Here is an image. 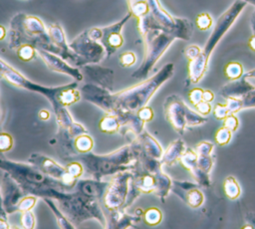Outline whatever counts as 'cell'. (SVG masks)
<instances>
[{"instance_id":"cell-1","label":"cell","mask_w":255,"mask_h":229,"mask_svg":"<svg viewBox=\"0 0 255 229\" xmlns=\"http://www.w3.org/2000/svg\"><path fill=\"white\" fill-rule=\"evenodd\" d=\"M174 73L173 63L165 64L157 73L142 82L112 94L110 91L93 83H87L80 89L82 97L105 111L117 114L123 125H128L137 136L144 128V121L136 112L145 107L154 93L169 80Z\"/></svg>"},{"instance_id":"cell-2","label":"cell","mask_w":255,"mask_h":229,"mask_svg":"<svg viewBox=\"0 0 255 229\" xmlns=\"http://www.w3.org/2000/svg\"><path fill=\"white\" fill-rule=\"evenodd\" d=\"M141 154V147L135 138L128 144L107 153L95 154L93 152L77 153L71 155V160L80 161L87 172L92 178L102 179L108 175H115L121 171L132 170L134 162Z\"/></svg>"},{"instance_id":"cell-3","label":"cell","mask_w":255,"mask_h":229,"mask_svg":"<svg viewBox=\"0 0 255 229\" xmlns=\"http://www.w3.org/2000/svg\"><path fill=\"white\" fill-rule=\"evenodd\" d=\"M33 195L56 200L59 208L76 227L89 219H95L102 226H107V217L100 205L101 201L96 198L86 196L76 190L66 191L55 187L37 189Z\"/></svg>"},{"instance_id":"cell-4","label":"cell","mask_w":255,"mask_h":229,"mask_svg":"<svg viewBox=\"0 0 255 229\" xmlns=\"http://www.w3.org/2000/svg\"><path fill=\"white\" fill-rule=\"evenodd\" d=\"M10 49L16 50L23 44H30L37 50L43 49L60 56V50L53 44L48 28L37 16L25 13H17L10 21L9 26Z\"/></svg>"},{"instance_id":"cell-5","label":"cell","mask_w":255,"mask_h":229,"mask_svg":"<svg viewBox=\"0 0 255 229\" xmlns=\"http://www.w3.org/2000/svg\"><path fill=\"white\" fill-rule=\"evenodd\" d=\"M247 4L248 3L243 0H235L231 6L217 19L209 38L207 39L204 47L201 49L200 54L197 56V58L188 62L187 78L190 84H197L203 78L207 71L209 58L214 48L231 28Z\"/></svg>"},{"instance_id":"cell-6","label":"cell","mask_w":255,"mask_h":229,"mask_svg":"<svg viewBox=\"0 0 255 229\" xmlns=\"http://www.w3.org/2000/svg\"><path fill=\"white\" fill-rule=\"evenodd\" d=\"M149 12L147 15L137 20V29L140 35L148 30L159 29L174 32L179 35L181 40H190L193 33V24L186 18L171 16L161 6L159 0H147Z\"/></svg>"},{"instance_id":"cell-7","label":"cell","mask_w":255,"mask_h":229,"mask_svg":"<svg viewBox=\"0 0 255 229\" xmlns=\"http://www.w3.org/2000/svg\"><path fill=\"white\" fill-rule=\"evenodd\" d=\"M1 169L9 173L22 187L26 194H32L34 190L43 187H55L61 190L70 191L67 186L60 180L47 175L33 164L13 161L1 158Z\"/></svg>"},{"instance_id":"cell-8","label":"cell","mask_w":255,"mask_h":229,"mask_svg":"<svg viewBox=\"0 0 255 229\" xmlns=\"http://www.w3.org/2000/svg\"><path fill=\"white\" fill-rule=\"evenodd\" d=\"M145 44V55L140 66L131 74L136 80L147 79L150 71L176 39H180L179 35L174 32L152 29L141 35Z\"/></svg>"},{"instance_id":"cell-9","label":"cell","mask_w":255,"mask_h":229,"mask_svg":"<svg viewBox=\"0 0 255 229\" xmlns=\"http://www.w3.org/2000/svg\"><path fill=\"white\" fill-rule=\"evenodd\" d=\"M163 112L165 119L179 134L189 126L201 125L207 121V117L189 109L177 95H171L165 99Z\"/></svg>"},{"instance_id":"cell-10","label":"cell","mask_w":255,"mask_h":229,"mask_svg":"<svg viewBox=\"0 0 255 229\" xmlns=\"http://www.w3.org/2000/svg\"><path fill=\"white\" fill-rule=\"evenodd\" d=\"M0 74H1V77L7 83L11 84L14 87L22 88L34 93H39L42 96H44L46 99L49 100L53 108L54 114L64 107L60 104V96L65 90L66 85L51 88V87H45L37 83H34L29 79H27L25 76H23L20 72L15 70L12 66L7 64L3 59L0 60Z\"/></svg>"},{"instance_id":"cell-11","label":"cell","mask_w":255,"mask_h":229,"mask_svg":"<svg viewBox=\"0 0 255 229\" xmlns=\"http://www.w3.org/2000/svg\"><path fill=\"white\" fill-rule=\"evenodd\" d=\"M132 176L131 170L121 171L113 177L101 200L108 212L124 210L129 189V180Z\"/></svg>"},{"instance_id":"cell-12","label":"cell","mask_w":255,"mask_h":229,"mask_svg":"<svg viewBox=\"0 0 255 229\" xmlns=\"http://www.w3.org/2000/svg\"><path fill=\"white\" fill-rule=\"evenodd\" d=\"M69 44L73 51L83 58L87 64H98L104 59L105 55H107L103 44L93 40L89 36L88 30L82 32Z\"/></svg>"},{"instance_id":"cell-13","label":"cell","mask_w":255,"mask_h":229,"mask_svg":"<svg viewBox=\"0 0 255 229\" xmlns=\"http://www.w3.org/2000/svg\"><path fill=\"white\" fill-rule=\"evenodd\" d=\"M29 163L35 165L41 171L62 181L70 191H73L78 179L73 178L67 171L65 166L60 165L54 159L41 153H32L28 157Z\"/></svg>"},{"instance_id":"cell-14","label":"cell","mask_w":255,"mask_h":229,"mask_svg":"<svg viewBox=\"0 0 255 229\" xmlns=\"http://www.w3.org/2000/svg\"><path fill=\"white\" fill-rule=\"evenodd\" d=\"M48 32L53 44L60 50V57L75 67H82L87 63L77 55L66 40L65 32L59 23H52L48 26Z\"/></svg>"},{"instance_id":"cell-15","label":"cell","mask_w":255,"mask_h":229,"mask_svg":"<svg viewBox=\"0 0 255 229\" xmlns=\"http://www.w3.org/2000/svg\"><path fill=\"white\" fill-rule=\"evenodd\" d=\"M130 17H132V15L128 12V14L119 22H116L106 27H102L103 36L101 39V43L106 49L107 58H110L118 49H120L124 45L122 29Z\"/></svg>"},{"instance_id":"cell-16","label":"cell","mask_w":255,"mask_h":229,"mask_svg":"<svg viewBox=\"0 0 255 229\" xmlns=\"http://www.w3.org/2000/svg\"><path fill=\"white\" fill-rule=\"evenodd\" d=\"M38 55L43 60L45 65L53 72L61 73L68 75L75 79L77 82H82L84 80V75L80 68L73 67L70 63H68L66 60H64L62 57H60L57 54H54L52 52L38 49L37 50Z\"/></svg>"},{"instance_id":"cell-17","label":"cell","mask_w":255,"mask_h":229,"mask_svg":"<svg viewBox=\"0 0 255 229\" xmlns=\"http://www.w3.org/2000/svg\"><path fill=\"white\" fill-rule=\"evenodd\" d=\"M26 193L22 187L12 178L9 173L3 170L1 177V196H2V206L7 214L10 210L20 201V199L25 196Z\"/></svg>"},{"instance_id":"cell-18","label":"cell","mask_w":255,"mask_h":229,"mask_svg":"<svg viewBox=\"0 0 255 229\" xmlns=\"http://www.w3.org/2000/svg\"><path fill=\"white\" fill-rule=\"evenodd\" d=\"M84 78L87 77L90 83L96 84L108 91H113L114 71L97 64H86L80 67Z\"/></svg>"},{"instance_id":"cell-19","label":"cell","mask_w":255,"mask_h":229,"mask_svg":"<svg viewBox=\"0 0 255 229\" xmlns=\"http://www.w3.org/2000/svg\"><path fill=\"white\" fill-rule=\"evenodd\" d=\"M178 162L180 165L190 172L196 183L201 187H209L211 184V180L209 177V173L201 170L197 165V153L194 148H186L184 153L179 158Z\"/></svg>"},{"instance_id":"cell-20","label":"cell","mask_w":255,"mask_h":229,"mask_svg":"<svg viewBox=\"0 0 255 229\" xmlns=\"http://www.w3.org/2000/svg\"><path fill=\"white\" fill-rule=\"evenodd\" d=\"M110 184V181H103L102 179H81L79 178L74 190L79 191L80 193L96 198L98 200H102L108 186Z\"/></svg>"},{"instance_id":"cell-21","label":"cell","mask_w":255,"mask_h":229,"mask_svg":"<svg viewBox=\"0 0 255 229\" xmlns=\"http://www.w3.org/2000/svg\"><path fill=\"white\" fill-rule=\"evenodd\" d=\"M142 220V217L137 215L128 214L126 210H118L109 212L107 216V226L106 228L112 229H125L128 227H133L135 223Z\"/></svg>"},{"instance_id":"cell-22","label":"cell","mask_w":255,"mask_h":229,"mask_svg":"<svg viewBox=\"0 0 255 229\" xmlns=\"http://www.w3.org/2000/svg\"><path fill=\"white\" fill-rule=\"evenodd\" d=\"M254 89H255V86L251 84L249 82V79L243 75L241 78L237 80H233L230 83L223 86L219 94L225 99L229 97L241 98Z\"/></svg>"},{"instance_id":"cell-23","label":"cell","mask_w":255,"mask_h":229,"mask_svg":"<svg viewBox=\"0 0 255 229\" xmlns=\"http://www.w3.org/2000/svg\"><path fill=\"white\" fill-rule=\"evenodd\" d=\"M135 138L139 142L141 151L144 154L157 159L161 158L164 150L162 149L158 141L153 136H151L145 129H143Z\"/></svg>"},{"instance_id":"cell-24","label":"cell","mask_w":255,"mask_h":229,"mask_svg":"<svg viewBox=\"0 0 255 229\" xmlns=\"http://www.w3.org/2000/svg\"><path fill=\"white\" fill-rule=\"evenodd\" d=\"M186 148L187 147L185 146L184 141L180 138L171 141L168 144L167 148L163 151V154L160 158L162 164L167 166H172L175 162L179 160V158L184 153Z\"/></svg>"},{"instance_id":"cell-25","label":"cell","mask_w":255,"mask_h":229,"mask_svg":"<svg viewBox=\"0 0 255 229\" xmlns=\"http://www.w3.org/2000/svg\"><path fill=\"white\" fill-rule=\"evenodd\" d=\"M122 125H123L122 121L117 114L107 113L106 115H104L100 119L98 126L102 132L108 133V134H113V133L119 132Z\"/></svg>"},{"instance_id":"cell-26","label":"cell","mask_w":255,"mask_h":229,"mask_svg":"<svg viewBox=\"0 0 255 229\" xmlns=\"http://www.w3.org/2000/svg\"><path fill=\"white\" fill-rule=\"evenodd\" d=\"M44 200V202L49 206V208L52 210V212L54 213L55 217H56V221L57 224L60 228L62 229H74L76 226L68 219V217L62 212V210L59 208L58 205H56V203L54 202V199L52 198H48V197H44L42 198Z\"/></svg>"},{"instance_id":"cell-27","label":"cell","mask_w":255,"mask_h":229,"mask_svg":"<svg viewBox=\"0 0 255 229\" xmlns=\"http://www.w3.org/2000/svg\"><path fill=\"white\" fill-rule=\"evenodd\" d=\"M199 187L200 186L191 188L179 195V197L191 208L200 207L204 201V195L202 191L199 189Z\"/></svg>"},{"instance_id":"cell-28","label":"cell","mask_w":255,"mask_h":229,"mask_svg":"<svg viewBox=\"0 0 255 229\" xmlns=\"http://www.w3.org/2000/svg\"><path fill=\"white\" fill-rule=\"evenodd\" d=\"M73 146L75 149L76 154L77 153H87L90 152L94 147V139L93 137L88 133H83L77 136L74 139Z\"/></svg>"},{"instance_id":"cell-29","label":"cell","mask_w":255,"mask_h":229,"mask_svg":"<svg viewBox=\"0 0 255 229\" xmlns=\"http://www.w3.org/2000/svg\"><path fill=\"white\" fill-rule=\"evenodd\" d=\"M128 12L135 17L136 20L147 15L149 12V5L147 0H128Z\"/></svg>"},{"instance_id":"cell-30","label":"cell","mask_w":255,"mask_h":229,"mask_svg":"<svg viewBox=\"0 0 255 229\" xmlns=\"http://www.w3.org/2000/svg\"><path fill=\"white\" fill-rule=\"evenodd\" d=\"M224 194L231 200L237 199L241 194V188L235 177L227 176L223 182Z\"/></svg>"},{"instance_id":"cell-31","label":"cell","mask_w":255,"mask_h":229,"mask_svg":"<svg viewBox=\"0 0 255 229\" xmlns=\"http://www.w3.org/2000/svg\"><path fill=\"white\" fill-rule=\"evenodd\" d=\"M141 217L144 224L152 227L158 225L162 221V212L157 207L152 206L143 210Z\"/></svg>"},{"instance_id":"cell-32","label":"cell","mask_w":255,"mask_h":229,"mask_svg":"<svg viewBox=\"0 0 255 229\" xmlns=\"http://www.w3.org/2000/svg\"><path fill=\"white\" fill-rule=\"evenodd\" d=\"M37 197L36 195L33 194H26L23 196L20 201L10 210L9 214L15 213V212H24V211H29L34 208V206L37 203Z\"/></svg>"},{"instance_id":"cell-33","label":"cell","mask_w":255,"mask_h":229,"mask_svg":"<svg viewBox=\"0 0 255 229\" xmlns=\"http://www.w3.org/2000/svg\"><path fill=\"white\" fill-rule=\"evenodd\" d=\"M15 51L17 57L23 62H30L34 60L38 54L37 49L30 44H23L19 46Z\"/></svg>"},{"instance_id":"cell-34","label":"cell","mask_w":255,"mask_h":229,"mask_svg":"<svg viewBox=\"0 0 255 229\" xmlns=\"http://www.w3.org/2000/svg\"><path fill=\"white\" fill-rule=\"evenodd\" d=\"M224 75L230 81L237 80L243 76V67L238 62H229L224 67Z\"/></svg>"},{"instance_id":"cell-35","label":"cell","mask_w":255,"mask_h":229,"mask_svg":"<svg viewBox=\"0 0 255 229\" xmlns=\"http://www.w3.org/2000/svg\"><path fill=\"white\" fill-rule=\"evenodd\" d=\"M231 137H232V131L227 127H225L224 125L219 127L214 134V140L220 146H224L228 144L229 141L231 140Z\"/></svg>"},{"instance_id":"cell-36","label":"cell","mask_w":255,"mask_h":229,"mask_svg":"<svg viewBox=\"0 0 255 229\" xmlns=\"http://www.w3.org/2000/svg\"><path fill=\"white\" fill-rule=\"evenodd\" d=\"M212 24H213L212 17L207 12H202L198 14L195 18V25L201 31H206L210 29Z\"/></svg>"},{"instance_id":"cell-37","label":"cell","mask_w":255,"mask_h":229,"mask_svg":"<svg viewBox=\"0 0 255 229\" xmlns=\"http://www.w3.org/2000/svg\"><path fill=\"white\" fill-rule=\"evenodd\" d=\"M68 173L75 179H79L81 178V176L83 175V173L85 172V169H84V166L83 164L78 161V160H72L70 161L69 163H67L65 165Z\"/></svg>"},{"instance_id":"cell-38","label":"cell","mask_w":255,"mask_h":229,"mask_svg":"<svg viewBox=\"0 0 255 229\" xmlns=\"http://www.w3.org/2000/svg\"><path fill=\"white\" fill-rule=\"evenodd\" d=\"M20 221H21V226L25 229H34L36 226V218L34 213L31 210L21 212Z\"/></svg>"},{"instance_id":"cell-39","label":"cell","mask_w":255,"mask_h":229,"mask_svg":"<svg viewBox=\"0 0 255 229\" xmlns=\"http://www.w3.org/2000/svg\"><path fill=\"white\" fill-rule=\"evenodd\" d=\"M226 107L228 109L229 114H236L239 111L243 110V103L241 98L236 97H229L226 99Z\"/></svg>"},{"instance_id":"cell-40","label":"cell","mask_w":255,"mask_h":229,"mask_svg":"<svg viewBox=\"0 0 255 229\" xmlns=\"http://www.w3.org/2000/svg\"><path fill=\"white\" fill-rule=\"evenodd\" d=\"M197 165L201 170H203L206 173H209L213 165V159L211 157V154H197Z\"/></svg>"},{"instance_id":"cell-41","label":"cell","mask_w":255,"mask_h":229,"mask_svg":"<svg viewBox=\"0 0 255 229\" xmlns=\"http://www.w3.org/2000/svg\"><path fill=\"white\" fill-rule=\"evenodd\" d=\"M119 61H120V65L122 67H124V68L131 67L136 62V56H135V54L133 52L127 51V52H124V53H122L120 55Z\"/></svg>"},{"instance_id":"cell-42","label":"cell","mask_w":255,"mask_h":229,"mask_svg":"<svg viewBox=\"0 0 255 229\" xmlns=\"http://www.w3.org/2000/svg\"><path fill=\"white\" fill-rule=\"evenodd\" d=\"M13 144H14V140L10 133L8 132L0 133V151L2 153L11 150V148L13 147Z\"/></svg>"},{"instance_id":"cell-43","label":"cell","mask_w":255,"mask_h":229,"mask_svg":"<svg viewBox=\"0 0 255 229\" xmlns=\"http://www.w3.org/2000/svg\"><path fill=\"white\" fill-rule=\"evenodd\" d=\"M213 147H214V144L209 141H200L197 144H195L194 150L196 151L197 154L209 155V154H211Z\"/></svg>"},{"instance_id":"cell-44","label":"cell","mask_w":255,"mask_h":229,"mask_svg":"<svg viewBox=\"0 0 255 229\" xmlns=\"http://www.w3.org/2000/svg\"><path fill=\"white\" fill-rule=\"evenodd\" d=\"M203 92L204 90H202L201 88H193L189 93H188V100L190 102V104L194 107L196 104H198L199 102L203 101Z\"/></svg>"},{"instance_id":"cell-45","label":"cell","mask_w":255,"mask_h":229,"mask_svg":"<svg viewBox=\"0 0 255 229\" xmlns=\"http://www.w3.org/2000/svg\"><path fill=\"white\" fill-rule=\"evenodd\" d=\"M229 114L226 104H216L213 108V115L218 120H223Z\"/></svg>"},{"instance_id":"cell-46","label":"cell","mask_w":255,"mask_h":229,"mask_svg":"<svg viewBox=\"0 0 255 229\" xmlns=\"http://www.w3.org/2000/svg\"><path fill=\"white\" fill-rule=\"evenodd\" d=\"M136 115L144 122H149L153 119V111L150 107H143L141 109H139L137 112H136Z\"/></svg>"},{"instance_id":"cell-47","label":"cell","mask_w":255,"mask_h":229,"mask_svg":"<svg viewBox=\"0 0 255 229\" xmlns=\"http://www.w3.org/2000/svg\"><path fill=\"white\" fill-rule=\"evenodd\" d=\"M223 125L230 129L232 132L236 131L238 126H239V120L235 114H228L224 119H223Z\"/></svg>"},{"instance_id":"cell-48","label":"cell","mask_w":255,"mask_h":229,"mask_svg":"<svg viewBox=\"0 0 255 229\" xmlns=\"http://www.w3.org/2000/svg\"><path fill=\"white\" fill-rule=\"evenodd\" d=\"M200 52H201V49L197 45H189L183 50V54L186 57V59L188 60V62L197 58V56L200 54Z\"/></svg>"},{"instance_id":"cell-49","label":"cell","mask_w":255,"mask_h":229,"mask_svg":"<svg viewBox=\"0 0 255 229\" xmlns=\"http://www.w3.org/2000/svg\"><path fill=\"white\" fill-rule=\"evenodd\" d=\"M194 109L196 110L197 113H199L201 115H204V116L208 115L211 113V111H212L210 103L205 102V101H201L198 104H196L194 106Z\"/></svg>"},{"instance_id":"cell-50","label":"cell","mask_w":255,"mask_h":229,"mask_svg":"<svg viewBox=\"0 0 255 229\" xmlns=\"http://www.w3.org/2000/svg\"><path fill=\"white\" fill-rule=\"evenodd\" d=\"M246 222H249L248 225H244L243 228H255V213L254 212H249L246 217Z\"/></svg>"},{"instance_id":"cell-51","label":"cell","mask_w":255,"mask_h":229,"mask_svg":"<svg viewBox=\"0 0 255 229\" xmlns=\"http://www.w3.org/2000/svg\"><path fill=\"white\" fill-rule=\"evenodd\" d=\"M214 100V94L210 90H204L203 92V101L205 102H212Z\"/></svg>"},{"instance_id":"cell-52","label":"cell","mask_w":255,"mask_h":229,"mask_svg":"<svg viewBox=\"0 0 255 229\" xmlns=\"http://www.w3.org/2000/svg\"><path fill=\"white\" fill-rule=\"evenodd\" d=\"M38 116L41 120H48L50 118V112L47 110H41L38 113Z\"/></svg>"},{"instance_id":"cell-53","label":"cell","mask_w":255,"mask_h":229,"mask_svg":"<svg viewBox=\"0 0 255 229\" xmlns=\"http://www.w3.org/2000/svg\"><path fill=\"white\" fill-rule=\"evenodd\" d=\"M248 46H249V48H250L253 52H255V34H253V35L251 36V38L249 39Z\"/></svg>"},{"instance_id":"cell-54","label":"cell","mask_w":255,"mask_h":229,"mask_svg":"<svg viewBox=\"0 0 255 229\" xmlns=\"http://www.w3.org/2000/svg\"><path fill=\"white\" fill-rule=\"evenodd\" d=\"M10 226L7 222V218H1L0 217V228L2 229H8Z\"/></svg>"},{"instance_id":"cell-55","label":"cell","mask_w":255,"mask_h":229,"mask_svg":"<svg viewBox=\"0 0 255 229\" xmlns=\"http://www.w3.org/2000/svg\"><path fill=\"white\" fill-rule=\"evenodd\" d=\"M0 31H1L0 40H1V41H3V40L5 39V37H6V35H7L8 33H7V31H6V28H5L3 25H1V26H0Z\"/></svg>"},{"instance_id":"cell-56","label":"cell","mask_w":255,"mask_h":229,"mask_svg":"<svg viewBox=\"0 0 255 229\" xmlns=\"http://www.w3.org/2000/svg\"><path fill=\"white\" fill-rule=\"evenodd\" d=\"M246 78H248V79H255V69H253V70H250V71H248L247 73H245V74H243Z\"/></svg>"},{"instance_id":"cell-57","label":"cell","mask_w":255,"mask_h":229,"mask_svg":"<svg viewBox=\"0 0 255 229\" xmlns=\"http://www.w3.org/2000/svg\"><path fill=\"white\" fill-rule=\"evenodd\" d=\"M251 29H252L253 34H255V11L253 12L252 17H251Z\"/></svg>"},{"instance_id":"cell-58","label":"cell","mask_w":255,"mask_h":229,"mask_svg":"<svg viewBox=\"0 0 255 229\" xmlns=\"http://www.w3.org/2000/svg\"><path fill=\"white\" fill-rule=\"evenodd\" d=\"M23 1H25V0H23Z\"/></svg>"}]
</instances>
